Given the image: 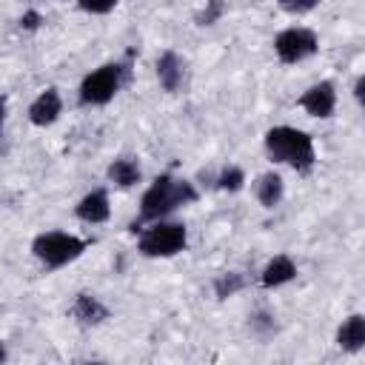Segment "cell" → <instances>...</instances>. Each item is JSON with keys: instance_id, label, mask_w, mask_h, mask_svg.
<instances>
[{"instance_id": "obj_1", "label": "cell", "mask_w": 365, "mask_h": 365, "mask_svg": "<svg viewBox=\"0 0 365 365\" xmlns=\"http://www.w3.org/2000/svg\"><path fill=\"white\" fill-rule=\"evenodd\" d=\"M200 191L194 188V182L180 180L174 174H160L143 194L140 200V222H154V220H165L171 211L197 202Z\"/></svg>"}, {"instance_id": "obj_2", "label": "cell", "mask_w": 365, "mask_h": 365, "mask_svg": "<svg viewBox=\"0 0 365 365\" xmlns=\"http://www.w3.org/2000/svg\"><path fill=\"white\" fill-rule=\"evenodd\" d=\"M265 151L274 163L291 165L297 174H311L317 163L314 137L294 125H274L265 131Z\"/></svg>"}, {"instance_id": "obj_3", "label": "cell", "mask_w": 365, "mask_h": 365, "mask_svg": "<svg viewBox=\"0 0 365 365\" xmlns=\"http://www.w3.org/2000/svg\"><path fill=\"white\" fill-rule=\"evenodd\" d=\"M86 248H88L86 240H80L77 234H66V231H43L31 240V254L51 271L74 262L77 257H83Z\"/></svg>"}, {"instance_id": "obj_4", "label": "cell", "mask_w": 365, "mask_h": 365, "mask_svg": "<svg viewBox=\"0 0 365 365\" xmlns=\"http://www.w3.org/2000/svg\"><path fill=\"white\" fill-rule=\"evenodd\" d=\"M125 77H128V66L125 63H103L100 68H94L91 74L83 77L80 103L83 106H106L123 88Z\"/></svg>"}, {"instance_id": "obj_5", "label": "cell", "mask_w": 365, "mask_h": 365, "mask_svg": "<svg viewBox=\"0 0 365 365\" xmlns=\"http://www.w3.org/2000/svg\"><path fill=\"white\" fill-rule=\"evenodd\" d=\"M188 245V231L182 222H168V220H154L148 228L140 234V254L143 257H174L185 251Z\"/></svg>"}, {"instance_id": "obj_6", "label": "cell", "mask_w": 365, "mask_h": 365, "mask_svg": "<svg viewBox=\"0 0 365 365\" xmlns=\"http://www.w3.org/2000/svg\"><path fill=\"white\" fill-rule=\"evenodd\" d=\"M274 51L285 66H294L319 51V37H317V31H311L305 26H291L274 37Z\"/></svg>"}, {"instance_id": "obj_7", "label": "cell", "mask_w": 365, "mask_h": 365, "mask_svg": "<svg viewBox=\"0 0 365 365\" xmlns=\"http://www.w3.org/2000/svg\"><path fill=\"white\" fill-rule=\"evenodd\" d=\"M299 106L305 108V114L311 117H319V120H328L336 108V88L331 80H319L314 86H308L299 97Z\"/></svg>"}, {"instance_id": "obj_8", "label": "cell", "mask_w": 365, "mask_h": 365, "mask_svg": "<svg viewBox=\"0 0 365 365\" xmlns=\"http://www.w3.org/2000/svg\"><path fill=\"white\" fill-rule=\"evenodd\" d=\"M68 314H71L80 325H86V328L103 325V322L111 317V311H108V308H106L94 294H88V291H80V294L74 297V302H71Z\"/></svg>"}, {"instance_id": "obj_9", "label": "cell", "mask_w": 365, "mask_h": 365, "mask_svg": "<svg viewBox=\"0 0 365 365\" xmlns=\"http://www.w3.org/2000/svg\"><path fill=\"white\" fill-rule=\"evenodd\" d=\"M74 214L77 220L88 222V225H100L111 217V202H108V194L103 188H94L88 191L86 197H80V202L74 205Z\"/></svg>"}, {"instance_id": "obj_10", "label": "cell", "mask_w": 365, "mask_h": 365, "mask_svg": "<svg viewBox=\"0 0 365 365\" xmlns=\"http://www.w3.org/2000/svg\"><path fill=\"white\" fill-rule=\"evenodd\" d=\"M157 80L168 94H177L185 83V63L180 60L177 51H163L157 57Z\"/></svg>"}, {"instance_id": "obj_11", "label": "cell", "mask_w": 365, "mask_h": 365, "mask_svg": "<svg viewBox=\"0 0 365 365\" xmlns=\"http://www.w3.org/2000/svg\"><path fill=\"white\" fill-rule=\"evenodd\" d=\"M60 111H63L60 91H57V88H46V91H40V94L34 97V103L29 106V120H31L34 125L46 128V125H51V123L60 117Z\"/></svg>"}, {"instance_id": "obj_12", "label": "cell", "mask_w": 365, "mask_h": 365, "mask_svg": "<svg viewBox=\"0 0 365 365\" xmlns=\"http://www.w3.org/2000/svg\"><path fill=\"white\" fill-rule=\"evenodd\" d=\"M336 345L348 354H356L365 348V317L362 314H351L348 319H342V325L336 328Z\"/></svg>"}, {"instance_id": "obj_13", "label": "cell", "mask_w": 365, "mask_h": 365, "mask_svg": "<svg viewBox=\"0 0 365 365\" xmlns=\"http://www.w3.org/2000/svg\"><path fill=\"white\" fill-rule=\"evenodd\" d=\"M294 277H297V265H294V259H291L288 254H277V257L268 259V265L262 268L259 282H262V288H279V285L291 282Z\"/></svg>"}, {"instance_id": "obj_14", "label": "cell", "mask_w": 365, "mask_h": 365, "mask_svg": "<svg viewBox=\"0 0 365 365\" xmlns=\"http://www.w3.org/2000/svg\"><path fill=\"white\" fill-rule=\"evenodd\" d=\"M254 194H257V200H259L262 208H277V205L282 202L285 182H282V177H279L277 171H265V174L257 177V182H254Z\"/></svg>"}, {"instance_id": "obj_15", "label": "cell", "mask_w": 365, "mask_h": 365, "mask_svg": "<svg viewBox=\"0 0 365 365\" xmlns=\"http://www.w3.org/2000/svg\"><path fill=\"white\" fill-rule=\"evenodd\" d=\"M108 180L117 185V188H131V185H137L140 182V177H143V171H140V163L137 160H131V157H117L111 165H108Z\"/></svg>"}, {"instance_id": "obj_16", "label": "cell", "mask_w": 365, "mask_h": 365, "mask_svg": "<svg viewBox=\"0 0 365 365\" xmlns=\"http://www.w3.org/2000/svg\"><path fill=\"white\" fill-rule=\"evenodd\" d=\"M245 274H240V271H225V274H220L217 279H214V294H217V299H228V297H234V294H240L242 288H245Z\"/></svg>"}, {"instance_id": "obj_17", "label": "cell", "mask_w": 365, "mask_h": 365, "mask_svg": "<svg viewBox=\"0 0 365 365\" xmlns=\"http://www.w3.org/2000/svg\"><path fill=\"white\" fill-rule=\"evenodd\" d=\"M214 185H217L220 191L234 194V191H240V188L245 185V174H242V168H240V165H225V168L217 174Z\"/></svg>"}, {"instance_id": "obj_18", "label": "cell", "mask_w": 365, "mask_h": 365, "mask_svg": "<svg viewBox=\"0 0 365 365\" xmlns=\"http://www.w3.org/2000/svg\"><path fill=\"white\" fill-rule=\"evenodd\" d=\"M225 14V0H205V6L197 11V26H214Z\"/></svg>"}, {"instance_id": "obj_19", "label": "cell", "mask_w": 365, "mask_h": 365, "mask_svg": "<svg viewBox=\"0 0 365 365\" xmlns=\"http://www.w3.org/2000/svg\"><path fill=\"white\" fill-rule=\"evenodd\" d=\"M120 0H77V6L86 11V14H108Z\"/></svg>"}, {"instance_id": "obj_20", "label": "cell", "mask_w": 365, "mask_h": 365, "mask_svg": "<svg viewBox=\"0 0 365 365\" xmlns=\"http://www.w3.org/2000/svg\"><path fill=\"white\" fill-rule=\"evenodd\" d=\"M277 3H279V9H285L288 14H305V11H311V9L319 6V0H277Z\"/></svg>"}, {"instance_id": "obj_21", "label": "cell", "mask_w": 365, "mask_h": 365, "mask_svg": "<svg viewBox=\"0 0 365 365\" xmlns=\"http://www.w3.org/2000/svg\"><path fill=\"white\" fill-rule=\"evenodd\" d=\"M274 328H277V325H274V317H268V314H262V311L251 317V331H254V334H259V336H268Z\"/></svg>"}, {"instance_id": "obj_22", "label": "cell", "mask_w": 365, "mask_h": 365, "mask_svg": "<svg viewBox=\"0 0 365 365\" xmlns=\"http://www.w3.org/2000/svg\"><path fill=\"white\" fill-rule=\"evenodd\" d=\"M40 23H43V14H40V11H34V9H29V11L20 17V29H23V31H37V29H40Z\"/></svg>"}, {"instance_id": "obj_23", "label": "cell", "mask_w": 365, "mask_h": 365, "mask_svg": "<svg viewBox=\"0 0 365 365\" xmlns=\"http://www.w3.org/2000/svg\"><path fill=\"white\" fill-rule=\"evenodd\" d=\"M354 97H356V103L365 100V74L356 77V83H354Z\"/></svg>"}, {"instance_id": "obj_24", "label": "cell", "mask_w": 365, "mask_h": 365, "mask_svg": "<svg viewBox=\"0 0 365 365\" xmlns=\"http://www.w3.org/2000/svg\"><path fill=\"white\" fill-rule=\"evenodd\" d=\"M3 123H6V97H0V131H3Z\"/></svg>"}, {"instance_id": "obj_25", "label": "cell", "mask_w": 365, "mask_h": 365, "mask_svg": "<svg viewBox=\"0 0 365 365\" xmlns=\"http://www.w3.org/2000/svg\"><path fill=\"white\" fill-rule=\"evenodd\" d=\"M6 359V348H3V342H0V362Z\"/></svg>"}]
</instances>
